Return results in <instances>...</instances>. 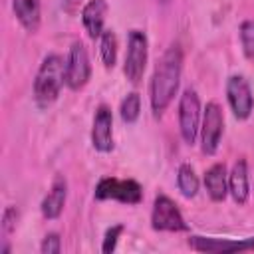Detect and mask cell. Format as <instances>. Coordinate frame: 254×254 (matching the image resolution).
Segmentation results:
<instances>
[{"label":"cell","mask_w":254,"mask_h":254,"mask_svg":"<svg viewBox=\"0 0 254 254\" xmlns=\"http://www.w3.org/2000/svg\"><path fill=\"white\" fill-rule=\"evenodd\" d=\"M181 71H183V50L179 44H173L163 52L151 75L149 103L153 117L159 119L175 99L181 83Z\"/></svg>","instance_id":"cell-1"},{"label":"cell","mask_w":254,"mask_h":254,"mask_svg":"<svg viewBox=\"0 0 254 254\" xmlns=\"http://www.w3.org/2000/svg\"><path fill=\"white\" fill-rule=\"evenodd\" d=\"M65 83V60L60 54H50L42 60L34 79V101L38 107H50Z\"/></svg>","instance_id":"cell-2"},{"label":"cell","mask_w":254,"mask_h":254,"mask_svg":"<svg viewBox=\"0 0 254 254\" xmlns=\"http://www.w3.org/2000/svg\"><path fill=\"white\" fill-rule=\"evenodd\" d=\"M95 200H117L123 204H139L143 200V187L135 179L103 177L93 190Z\"/></svg>","instance_id":"cell-3"},{"label":"cell","mask_w":254,"mask_h":254,"mask_svg":"<svg viewBox=\"0 0 254 254\" xmlns=\"http://www.w3.org/2000/svg\"><path fill=\"white\" fill-rule=\"evenodd\" d=\"M149 60V40L145 32L131 30L127 34V52L123 62V73L131 85H139Z\"/></svg>","instance_id":"cell-4"},{"label":"cell","mask_w":254,"mask_h":254,"mask_svg":"<svg viewBox=\"0 0 254 254\" xmlns=\"http://www.w3.org/2000/svg\"><path fill=\"white\" fill-rule=\"evenodd\" d=\"M151 228L157 232H189V224L177 202L167 194H157L151 208Z\"/></svg>","instance_id":"cell-5"},{"label":"cell","mask_w":254,"mask_h":254,"mask_svg":"<svg viewBox=\"0 0 254 254\" xmlns=\"http://www.w3.org/2000/svg\"><path fill=\"white\" fill-rule=\"evenodd\" d=\"M91 77V64L89 54L81 40H75L69 46L67 58H65V85L71 91H79L87 85Z\"/></svg>","instance_id":"cell-6"},{"label":"cell","mask_w":254,"mask_h":254,"mask_svg":"<svg viewBox=\"0 0 254 254\" xmlns=\"http://www.w3.org/2000/svg\"><path fill=\"white\" fill-rule=\"evenodd\" d=\"M200 99L194 89L187 87L179 99V131L187 145H194L200 129Z\"/></svg>","instance_id":"cell-7"},{"label":"cell","mask_w":254,"mask_h":254,"mask_svg":"<svg viewBox=\"0 0 254 254\" xmlns=\"http://www.w3.org/2000/svg\"><path fill=\"white\" fill-rule=\"evenodd\" d=\"M222 133H224L222 107L216 101H208L200 119V149L204 155H214L218 151Z\"/></svg>","instance_id":"cell-8"},{"label":"cell","mask_w":254,"mask_h":254,"mask_svg":"<svg viewBox=\"0 0 254 254\" xmlns=\"http://www.w3.org/2000/svg\"><path fill=\"white\" fill-rule=\"evenodd\" d=\"M226 101L232 109V115L238 121H246L254 111V95L248 81L242 75H230L224 85Z\"/></svg>","instance_id":"cell-9"},{"label":"cell","mask_w":254,"mask_h":254,"mask_svg":"<svg viewBox=\"0 0 254 254\" xmlns=\"http://www.w3.org/2000/svg\"><path fill=\"white\" fill-rule=\"evenodd\" d=\"M189 246L196 252L226 254V252H250L254 250V236L250 238H210V236H190Z\"/></svg>","instance_id":"cell-10"},{"label":"cell","mask_w":254,"mask_h":254,"mask_svg":"<svg viewBox=\"0 0 254 254\" xmlns=\"http://www.w3.org/2000/svg\"><path fill=\"white\" fill-rule=\"evenodd\" d=\"M91 145L99 153H111L113 151V113L111 107L101 103L95 109L93 125H91Z\"/></svg>","instance_id":"cell-11"},{"label":"cell","mask_w":254,"mask_h":254,"mask_svg":"<svg viewBox=\"0 0 254 254\" xmlns=\"http://www.w3.org/2000/svg\"><path fill=\"white\" fill-rule=\"evenodd\" d=\"M65 200H67V181H65L64 175H56L54 181H52V187H50L48 194L42 198V204H40L42 216L46 220L60 218V214L64 212Z\"/></svg>","instance_id":"cell-12"},{"label":"cell","mask_w":254,"mask_h":254,"mask_svg":"<svg viewBox=\"0 0 254 254\" xmlns=\"http://www.w3.org/2000/svg\"><path fill=\"white\" fill-rule=\"evenodd\" d=\"M107 0H87L81 8V22L91 40H99L105 30V16H107Z\"/></svg>","instance_id":"cell-13"},{"label":"cell","mask_w":254,"mask_h":254,"mask_svg":"<svg viewBox=\"0 0 254 254\" xmlns=\"http://www.w3.org/2000/svg\"><path fill=\"white\" fill-rule=\"evenodd\" d=\"M228 192L232 196V200L242 206L248 202L250 196V175H248V163L244 159H238L230 173H228Z\"/></svg>","instance_id":"cell-14"},{"label":"cell","mask_w":254,"mask_h":254,"mask_svg":"<svg viewBox=\"0 0 254 254\" xmlns=\"http://www.w3.org/2000/svg\"><path fill=\"white\" fill-rule=\"evenodd\" d=\"M204 189L212 202H222L228 194V173L224 163H214L204 173Z\"/></svg>","instance_id":"cell-15"},{"label":"cell","mask_w":254,"mask_h":254,"mask_svg":"<svg viewBox=\"0 0 254 254\" xmlns=\"http://www.w3.org/2000/svg\"><path fill=\"white\" fill-rule=\"evenodd\" d=\"M12 10L28 34H36L42 22V0H12Z\"/></svg>","instance_id":"cell-16"},{"label":"cell","mask_w":254,"mask_h":254,"mask_svg":"<svg viewBox=\"0 0 254 254\" xmlns=\"http://www.w3.org/2000/svg\"><path fill=\"white\" fill-rule=\"evenodd\" d=\"M177 187H179V190L185 198H194L196 196L200 183H198V177H196L192 165H189V163L179 165V169H177Z\"/></svg>","instance_id":"cell-17"},{"label":"cell","mask_w":254,"mask_h":254,"mask_svg":"<svg viewBox=\"0 0 254 254\" xmlns=\"http://www.w3.org/2000/svg\"><path fill=\"white\" fill-rule=\"evenodd\" d=\"M99 56L107 69H113L117 64V36L113 30H103L99 38Z\"/></svg>","instance_id":"cell-18"},{"label":"cell","mask_w":254,"mask_h":254,"mask_svg":"<svg viewBox=\"0 0 254 254\" xmlns=\"http://www.w3.org/2000/svg\"><path fill=\"white\" fill-rule=\"evenodd\" d=\"M119 115H121L123 123H127V125H133L139 119V115H141V95L137 91H131L121 99Z\"/></svg>","instance_id":"cell-19"},{"label":"cell","mask_w":254,"mask_h":254,"mask_svg":"<svg viewBox=\"0 0 254 254\" xmlns=\"http://www.w3.org/2000/svg\"><path fill=\"white\" fill-rule=\"evenodd\" d=\"M238 38H240V46H242L244 58L254 62V20H244L240 24Z\"/></svg>","instance_id":"cell-20"},{"label":"cell","mask_w":254,"mask_h":254,"mask_svg":"<svg viewBox=\"0 0 254 254\" xmlns=\"http://www.w3.org/2000/svg\"><path fill=\"white\" fill-rule=\"evenodd\" d=\"M123 230H125V226H123V224H113V226H109V228L105 230V234H103L101 252H105V254L113 252V250H115V246H117L119 236L123 234Z\"/></svg>","instance_id":"cell-21"},{"label":"cell","mask_w":254,"mask_h":254,"mask_svg":"<svg viewBox=\"0 0 254 254\" xmlns=\"http://www.w3.org/2000/svg\"><path fill=\"white\" fill-rule=\"evenodd\" d=\"M40 250L42 254H58L62 252V238L58 232H48L40 244Z\"/></svg>","instance_id":"cell-22"},{"label":"cell","mask_w":254,"mask_h":254,"mask_svg":"<svg viewBox=\"0 0 254 254\" xmlns=\"http://www.w3.org/2000/svg\"><path fill=\"white\" fill-rule=\"evenodd\" d=\"M18 208L16 206H6L4 212H2V232L4 234H10L16 230V224H18Z\"/></svg>","instance_id":"cell-23"},{"label":"cell","mask_w":254,"mask_h":254,"mask_svg":"<svg viewBox=\"0 0 254 254\" xmlns=\"http://www.w3.org/2000/svg\"><path fill=\"white\" fill-rule=\"evenodd\" d=\"M62 2H64V8H65L67 12H73L81 0H62Z\"/></svg>","instance_id":"cell-24"}]
</instances>
